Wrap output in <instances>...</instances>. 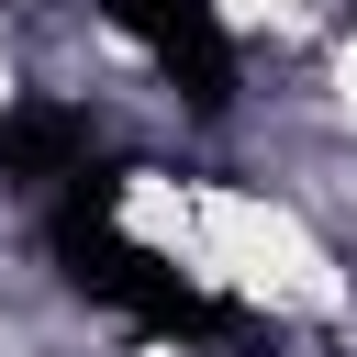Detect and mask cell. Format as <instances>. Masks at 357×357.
Masks as SVG:
<instances>
[{
    "label": "cell",
    "mask_w": 357,
    "mask_h": 357,
    "mask_svg": "<svg viewBox=\"0 0 357 357\" xmlns=\"http://www.w3.org/2000/svg\"><path fill=\"white\" fill-rule=\"evenodd\" d=\"M335 112H346V123H357V33H346V45H335Z\"/></svg>",
    "instance_id": "2"
},
{
    "label": "cell",
    "mask_w": 357,
    "mask_h": 357,
    "mask_svg": "<svg viewBox=\"0 0 357 357\" xmlns=\"http://www.w3.org/2000/svg\"><path fill=\"white\" fill-rule=\"evenodd\" d=\"M0 112H11V56H0Z\"/></svg>",
    "instance_id": "4"
},
{
    "label": "cell",
    "mask_w": 357,
    "mask_h": 357,
    "mask_svg": "<svg viewBox=\"0 0 357 357\" xmlns=\"http://www.w3.org/2000/svg\"><path fill=\"white\" fill-rule=\"evenodd\" d=\"M190 268L234 279V290H257L279 312H335L346 301V279L312 245V223L279 212V201H257V190H190Z\"/></svg>",
    "instance_id": "1"
},
{
    "label": "cell",
    "mask_w": 357,
    "mask_h": 357,
    "mask_svg": "<svg viewBox=\"0 0 357 357\" xmlns=\"http://www.w3.org/2000/svg\"><path fill=\"white\" fill-rule=\"evenodd\" d=\"M223 11H234V22H301L312 0H223Z\"/></svg>",
    "instance_id": "3"
}]
</instances>
